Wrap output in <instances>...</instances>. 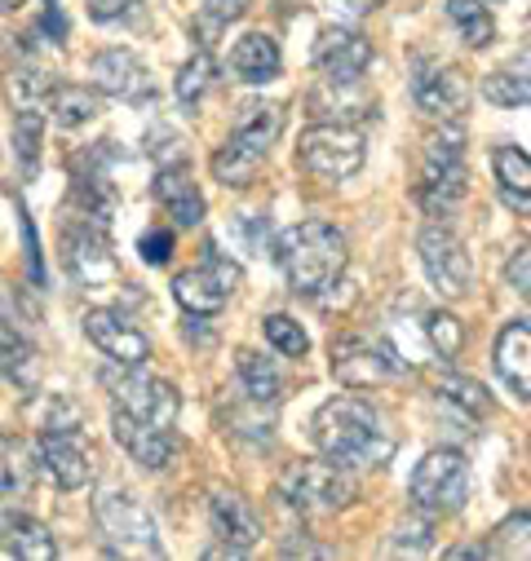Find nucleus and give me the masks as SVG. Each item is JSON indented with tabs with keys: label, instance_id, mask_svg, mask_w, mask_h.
Wrapping results in <instances>:
<instances>
[{
	"label": "nucleus",
	"instance_id": "obj_1",
	"mask_svg": "<svg viewBox=\"0 0 531 561\" xmlns=\"http://www.w3.org/2000/svg\"><path fill=\"white\" fill-rule=\"evenodd\" d=\"M310 438L341 469H381V465H389V456L398 447L385 415L354 393H337L315 411Z\"/></svg>",
	"mask_w": 531,
	"mask_h": 561
},
{
	"label": "nucleus",
	"instance_id": "obj_2",
	"mask_svg": "<svg viewBox=\"0 0 531 561\" xmlns=\"http://www.w3.org/2000/svg\"><path fill=\"white\" fill-rule=\"evenodd\" d=\"M346 256H350L346 234L328 221H297L275 243V261L293 284V293L302 297H319L324 288H332L346 270Z\"/></svg>",
	"mask_w": 531,
	"mask_h": 561
},
{
	"label": "nucleus",
	"instance_id": "obj_3",
	"mask_svg": "<svg viewBox=\"0 0 531 561\" xmlns=\"http://www.w3.org/2000/svg\"><path fill=\"white\" fill-rule=\"evenodd\" d=\"M275 491L297 513H337V508H346L354 500V482L328 456L324 460H297V465H289L280 473Z\"/></svg>",
	"mask_w": 531,
	"mask_h": 561
},
{
	"label": "nucleus",
	"instance_id": "obj_4",
	"mask_svg": "<svg viewBox=\"0 0 531 561\" xmlns=\"http://www.w3.org/2000/svg\"><path fill=\"white\" fill-rule=\"evenodd\" d=\"M297 164L324 182H346L363 169V137L350 124H315L297 142Z\"/></svg>",
	"mask_w": 531,
	"mask_h": 561
},
{
	"label": "nucleus",
	"instance_id": "obj_5",
	"mask_svg": "<svg viewBox=\"0 0 531 561\" xmlns=\"http://www.w3.org/2000/svg\"><path fill=\"white\" fill-rule=\"evenodd\" d=\"M413 500L421 513H461L470 500V465L461 451L439 447L413 473Z\"/></svg>",
	"mask_w": 531,
	"mask_h": 561
},
{
	"label": "nucleus",
	"instance_id": "obj_6",
	"mask_svg": "<svg viewBox=\"0 0 531 561\" xmlns=\"http://www.w3.org/2000/svg\"><path fill=\"white\" fill-rule=\"evenodd\" d=\"M93 513H98V526H102V535H106V539H111L120 552L165 557V543H160L156 517L143 508V500H133L128 491H106V495H98Z\"/></svg>",
	"mask_w": 531,
	"mask_h": 561
},
{
	"label": "nucleus",
	"instance_id": "obj_7",
	"mask_svg": "<svg viewBox=\"0 0 531 561\" xmlns=\"http://www.w3.org/2000/svg\"><path fill=\"white\" fill-rule=\"evenodd\" d=\"M404 371H408V363L398 358L394 345H385V341H372V336H359V332L332 341V376L346 389H372V385H381L389 376H404Z\"/></svg>",
	"mask_w": 531,
	"mask_h": 561
},
{
	"label": "nucleus",
	"instance_id": "obj_8",
	"mask_svg": "<svg viewBox=\"0 0 531 561\" xmlns=\"http://www.w3.org/2000/svg\"><path fill=\"white\" fill-rule=\"evenodd\" d=\"M63 261H67V274L76 278L80 288H89V293L120 288V261H115V252L106 243V230L98 221L67 226V234H63Z\"/></svg>",
	"mask_w": 531,
	"mask_h": 561
},
{
	"label": "nucleus",
	"instance_id": "obj_9",
	"mask_svg": "<svg viewBox=\"0 0 531 561\" xmlns=\"http://www.w3.org/2000/svg\"><path fill=\"white\" fill-rule=\"evenodd\" d=\"M239 278H244V274H239L235 261H226L222 252H208L204 265L182 270V274L173 278V297H178V306H182L187 314L208 319V314H217V310L235 297Z\"/></svg>",
	"mask_w": 531,
	"mask_h": 561
},
{
	"label": "nucleus",
	"instance_id": "obj_10",
	"mask_svg": "<svg viewBox=\"0 0 531 561\" xmlns=\"http://www.w3.org/2000/svg\"><path fill=\"white\" fill-rule=\"evenodd\" d=\"M470 169H465V151H461V133H434L426 142V182H421V204L430 213L452 208L465 195Z\"/></svg>",
	"mask_w": 531,
	"mask_h": 561
},
{
	"label": "nucleus",
	"instance_id": "obj_11",
	"mask_svg": "<svg viewBox=\"0 0 531 561\" xmlns=\"http://www.w3.org/2000/svg\"><path fill=\"white\" fill-rule=\"evenodd\" d=\"M417 252H421V265L430 274V284L443 293V297H465L470 293V278H474V265H470V252L461 248V239L443 226H426L421 239H417Z\"/></svg>",
	"mask_w": 531,
	"mask_h": 561
},
{
	"label": "nucleus",
	"instance_id": "obj_12",
	"mask_svg": "<svg viewBox=\"0 0 531 561\" xmlns=\"http://www.w3.org/2000/svg\"><path fill=\"white\" fill-rule=\"evenodd\" d=\"M413 98L434 119H461L470 111V102H474V89H470V80L456 67L421 58L417 71H413Z\"/></svg>",
	"mask_w": 531,
	"mask_h": 561
},
{
	"label": "nucleus",
	"instance_id": "obj_13",
	"mask_svg": "<svg viewBox=\"0 0 531 561\" xmlns=\"http://www.w3.org/2000/svg\"><path fill=\"white\" fill-rule=\"evenodd\" d=\"M102 385L115 393V407H128L133 415H143V420H156V425L173 430V420H178V389L169 380H156V376H102Z\"/></svg>",
	"mask_w": 531,
	"mask_h": 561
},
{
	"label": "nucleus",
	"instance_id": "obj_14",
	"mask_svg": "<svg viewBox=\"0 0 531 561\" xmlns=\"http://www.w3.org/2000/svg\"><path fill=\"white\" fill-rule=\"evenodd\" d=\"M111 434L115 443L133 456V465H143V469H169L173 460V434L165 425H156V420H143V415H133L128 407H115L111 411Z\"/></svg>",
	"mask_w": 531,
	"mask_h": 561
},
{
	"label": "nucleus",
	"instance_id": "obj_15",
	"mask_svg": "<svg viewBox=\"0 0 531 561\" xmlns=\"http://www.w3.org/2000/svg\"><path fill=\"white\" fill-rule=\"evenodd\" d=\"M89 80L98 93L120 98V102H147L156 93V80L147 76V67L133 58L128 49H102L89 62Z\"/></svg>",
	"mask_w": 531,
	"mask_h": 561
},
{
	"label": "nucleus",
	"instance_id": "obj_16",
	"mask_svg": "<svg viewBox=\"0 0 531 561\" xmlns=\"http://www.w3.org/2000/svg\"><path fill=\"white\" fill-rule=\"evenodd\" d=\"M84 336L115 363V367H143L151 358V341L133 328L128 319H120L115 310H89L84 314Z\"/></svg>",
	"mask_w": 531,
	"mask_h": 561
},
{
	"label": "nucleus",
	"instance_id": "obj_17",
	"mask_svg": "<svg viewBox=\"0 0 531 561\" xmlns=\"http://www.w3.org/2000/svg\"><path fill=\"white\" fill-rule=\"evenodd\" d=\"M315 67L328 80H359L372 67V45L350 27H328L315 41Z\"/></svg>",
	"mask_w": 531,
	"mask_h": 561
},
{
	"label": "nucleus",
	"instance_id": "obj_18",
	"mask_svg": "<svg viewBox=\"0 0 531 561\" xmlns=\"http://www.w3.org/2000/svg\"><path fill=\"white\" fill-rule=\"evenodd\" d=\"M45 473L63 486V491H80L89 478H93V465H89V451L80 447V434H45L41 447H36Z\"/></svg>",
	"mask_w": 531,
	"mask_h": 561
},
{
	"label": "nucleus",
	"instance_id": "obj_19",
	"mask_svg": "<svg viewBox=\"0 0 531 561\" xmlns=\"http://www.w3.org/2000/svg\"><path fill=\"white\" fill-rule=\"evenodd\" d=\"M496 371L518 393L531 398V319H513L496 336Z\"/></svg>",
	"mask_w": 531,
	"mask_h": 561
},
{
	"label": "nucleus",
	"instance_id": "obj_20",
	"mask_svg": "<svg viewBox=\"0 0 531 561\" xmlns=\"http://www.w3.org/2000/svg\"><path fill=\"white\" fill-rule=\"evenodd\" d=\"M208 517H213V530L222 535V543H230V548H239V552H248V548L261 539V522H257V513H252L248 500L235 495V491H213V500H208Z\"/></svg>",
	"mask_w": 531,
	"mask_h": 561
},
{
	"label": "nucleus",
	"instance_id": "obj_21",
	"mask_svg": "<svg viewBox=\"0 0 531 561\" xmlns=\"http://www.w3.org/2000/svg\"><path fill=\"white\" fill-rule=\"evenodd\" d=\"M0 548L10 557H23V561H54L58 557L49 526L27 517V513H0Z\"/></svg>",
	"mask_w": 531,
	"mask_h": 561
},
{
	"label": "nucleus",
	"instance_id": "obj_22",
	"mask_svg": "<svg viewBox=\"0 0 531 561\" xmlns=\"http://www.w3.org/2000/svg\"><path fill=\"white\" fill-rule=\"evenodd\" d=\"M156 199H160V208H165L178 226H200V221H204V195H200L195 178L187 173V164L160 169V178H156Z\"/></svg>",
	"mask_w": 531,
	"mask_h": 561
},
{
	"label": "nucleus",
	"instance_id": "obj_23",
	"mask_svg": "<svg viewBox=\"0 0 531 561\" xmlns=\"http://www.w3.org/2000/svg\"><path fill=\"white\" fill-rule=\"evenodd\" d=\"M284 67V54H280V41L266 36V32H248L235 49H230V71L244 80V84H266L275 80Z\"/></svg>",
	"mask_w": 531,
	"mask_h": 561
},
{
	"label": "nucleus",
	"instance_id": "obj_24",
	"mask_svg": "<svg viewBox=\"0 0 531 561\" xmlns=\"http://www.w3.org/2000/svg\"><path fill=\"white\" fill-rule=\"evenodd\" d=\"M359 80H328V84H319L315 93H310V106H315V115L324 119V124H346V119H363V115H372V98L363 93V89H354Z\"/></svg>",
	"mask_w": 531,
	"mask_h": 561
},
{
	"label": "nucleus",
	"instance_id": "obj_25",
	"mask_svg": "<svg viewBox=\"0 0 531 561\" xmlns=\"http://www.w3.org/2000/svg\"><path fill=\"white\" fill-rule=\"evenodd\" d=\"M492 169H496V182H500V199L513 213L531 217V156L522 147H496Z\"/></svg>",
	"mask_w": 531,
	"mask_h": 561
},
{
	"label": "nucleus",
	"instance_id": "obj_26",
	"mask_svg": "<svg viewBox=\"0 0 531 561\" xmlns=\"http://www.w3.org/2000/svg\"><path fill=\"white\" fill-rule=\"evenodd\" d=\"M483 98H492L496 106H531V49L513 54L500 71H492L483 80Z\"/></svg>",
	"mask_w": 531,
	"mask_h": 561
},
{
	"label": "nucleus",
	"instance_id": "obj_27",
	"mask_svg": "<svg viewBox=\"0 0 531 561\" xmlns=\"http://www.w3.org/2000/svg\"><path fill=\"white\" fill-rule=\"evenodd\" d=\"M280 128H284V106H275V102H248L239 124L230 128V137H235V142H244V147H252V151H261V156H271V142L280 137Z\"/></svg>",
	"mask_w": 531,
	"mask_h": 561
},
{
	"label": "nucleus",
	"instance_id": "obj_28",
	"mask_svg": "<svg viewBox=\"0 0 531 561\" xmlns=\"http://www.w3.org/2000/svg\"><path fill=\"white\" fill-rule=\"evenodd\" d=\"M0 376L23 389H36V380H41V358H36L32 341L19 336V328H10V323H0Z\"/></svg>",
	"mask_w": 531,
	"mask_h": 561
},
{
	"label": "nucleus",
	"instance_id": "obj_29",
	"mask_svg": "<svg viewBox=\"0 0 531 561\" xmlns=\"http://www.w3.org/2000/svg\"><path fill=\"white\" fill-rule=\"evenodd\" d=\"M36 465L41 456H32V447L14 434L0 438V491L5 495H27L36 486Z\"/></svg>",
	"mask_w": 531,
	"mask_h": 561
},
{
	"label": "nucleus",
	"instance_id": "obj_30",
	"mask_svg": "<svg viewBox=\"0 0 531 561\" xmlns=\"http://www.w3.org/2000/svg\"><path fill=\"white\" fill-rule=\"evenodd\" d=\"M261 164H266L261 151H252V147L235 142V137H226V142L217 147V156H213V178L222 186H248V182H257Z\"/></svg>",
	"mask_w": 531,
	"mask_h": 561
},
{
	"label": "nucleus",
	"instance_id": "obj_31",
	"mask_svg": "<svg viewBox=\"0 0 531 561\" xmlns=\"http://www.w3.org/2000/svg\"><path fill=\"white\" fill-rule=\"evenodd\" d=\"M235 367H239V380H244V393L252 398V402H280L284 398V380H280V371L266 363L257 350H239L235 354Z\"/></svg>",
	"mask_w": 531,
	"mask_h": 561
},
{
	"label": "nucleus",
	"instance_id": "obj_32",
	"mask_svg": "<svg viewBox=\"0 0 531 561\" xmlns=\"http://www.w3.org/2000/svg\"><path fill=\"white\" fill-rule=\"evenodd\" d=\"M49 106H54V119L63 128H76V124H84V119L98 115V93L89 84H54Z\"/></svg>",
	"mask_w": 531,
	"mask_h": 561
},
{
	"label": "nucleus",
	"instance_id": "obj_33",
	"mask_svg": "<svg viewBox=\"0 0 531 561\" xmlns=\"http://www.w3.org/2000/svg\"><path fill=\"white\" fill-rule=\"evenodd\" d=\"M439 398H443L452 411H461L465 420H483V415L492 411V393H487L478 380H470V376H448V380L439 385Z\"/></svg>",
	"mask_w": 531,
	"mask_h": 561
},
{
	"label": "nucleus",
	"instance_id": "obj_34",
	"mask_svg": "<svg viewBox=\"0 0 531 561\" xmlns=\"http://www.w3.org/2000/svg\"><path fill=\"white\" fill-rule=\"evenodd\" d=\"M448 19L461 27L465 45H474V49L492 45V36H496V23H492V14L478 5V0H448Z\"/></svg>",
	"mask_w": 531,
	"mask_h": 561
},
{
	"label": "nucleus",
	"instance_id": "obj_35",
	"mask_svg": "<svg viewBox=\"0 0 531 561\" xmlns=\"http://www.w3.org/2000/svg\"><path fill=\"white\" fill-rule=\"evenodd\" d=\"M41 142H45V115L36 106L14 111V147H19L27 173H36V164H41Z\"/></svg>",
	"mask_w": 531,
	"mask_h": 561
},
{
	"label": "nucleus",
	"instance_id": "obj_36",
	"mask_svg": "<svg viewBox=\"0 0 531 561\" xmlns=\"http://www.w3.org/2000/svg\"><path fill=\"white\" fill-rule=\"evenodd\" d=\"M261 332H266V341H271L284 358H306V350H310V336H306L302 323L289 319V314H266V319H261Z\"/></svg>",
	"mask_w": 531,
	"mask_h": 561
},
{
	"label": "nucleus",
	"instance_id": "obj_37",
	"mask_svg": "<svg viewBox=\"0 0 531 561\" xmlns=\"http://www.w3.org/2000/svg\"><path fill=\"white\" fill-rule=\"evenodd\" d=\"M41 430L45 434H80L84 430V407L76 398H67V393H54L45 402V425Z\"/></svg>",
	"mask_w": 531,
	"mask_h": 561
},
{
	"label": "nucleus",
	"instance_id": "obj_38",
	"mask_svg": "<svg viewBox=\"0 0 531 561\" xmlns=\"http://www.w3.org/2000/svg\"><path fill=\"white\" fill-rule=\"evenodd\" d=\"M426 336H430V345H434L439 358H456V354H461V341H465L456 314H448V310L426 314Z\"/></svg>",
	"mask_w": 531,
	"mask_h": 561
},
{
	"label": "nucleus",
	"instance_id": "obj_39",
	"mask_svg": "<svg viewBox=\"0 0 531 561\" xmlns=\"http://www.w3.org/2000/svg\"><path fill=\"white\" fill-rule=\"evenodd\" d=\"M213 71H217V67H213V58H208V54H195V58H191V62L178 71V98H182L187 106H195V102L208 93Z\"/></svg>",
	"mask_w": 531,
	"mask_h": 561
},
{
	"label": "nucleus",
	"instance_id": "obj_40",
	"mask_svg": "<svg viewBox=\"0 0 531 561\" xmlns=\"http://www.w3.org/2000/svg\"><path fill=\"white\" fill-rule=\"evenodd\" d=\"M49 93H54V80H49L45 71H36V67L10 71V98H14L19 106H36V102L49 98Z\"/></svg>",
	"mask_w": 531,
	"mask_h": 561
},
{
	"label": "nucleus",
	"instance_id": "obj_41",
	"mask_svg": "<svg viewBox=\"0 0 531 561\" xmlns=\"http://www.w3.org/2000/svg\"><path fill=\"white\" fill-rule=\"evenodd\" d=\"M430 543H434V522L430 517H413V522L398 526V535H394L398 552H426Z\"/></svg>",
	"mask_w": 531,
	"mask_h": 561
},
{
	"label": "nucleus",
	"instance_id": "obj_42",
	"mask_svg": "<svg viewBox=\"0 0 531 561\" xmlns=\"http://www.w3.org/2000/svg\"><path fill=\"white\" fill-rule=\"evenodd\" d=\"M522 543H531V517H527V513L509 517V522L496 530V543H492V552H509V548H522Z\"/></svg>",
	"mask_w": 531,
	"mask_h": 561
},
{
	"label": "nucleus",
	"instance_id": "obj_43",
	"mask_svg": "<svg viewBox=\"0 0 531 561\" xmlns=\"http://www.w3.org/2000/svg\"><path fill=\"white\" fill-rule=\"evenodd\" d=\"M505 278L513 284V293L531 297V243H527V248H518V252L505 261Z\"/></svg>",
	"mask_w": 531,
	"mask_h": 561
},
{
	"label": "nucleus",
	"instance_id": "obj_44",
	"mask_svg": "<svg viewBox=\"0 0 531 561\" xmlns=\"http://www.w3.org/2000/svg\"><path fill=\"white\" fill-rule=\"evenodd\" d=\"M138 252H143L147 265H165V261L173 256V234H169V230H147V234L138 239Z\"/></svg>",
	"mask_w": 531,
	"mask_h": 561
},
{
	"label": "nucleus",
	"instance_id": "obj_45",
	"mask_svg": "<svg viewBox=\"0 0 531 561\" xmlns=\"http://www.w3.org/2000/svg\"><path fill=\"white\" fill-rule=\"evenodd\" d=\"M244 14H248V0H204V19L213 27H226V23L244 19Z\"/></svg>",
	"mask_w": 531,
	"mask_h": 561
},
{
	"label": "nucleus",
	"instance_id": "obj_46",
	"mask_svg": "<svg viewBox=\"0 0 531 561\" xmlns=\"http://www.w3.org/2000/svg\"><path fill=\"white\" fill-rule=\"evenodd\" d=\"M23 217V230H27V270H32V284H45V265H41V243H36V230H32V217Z\"/></svg>",
	"mask_w": 531,
	"mask_h": 561
},
{
	"label": "nucleus",
	"instance_id": "obj_47",
	"mask_svg": "<svg viewBox=\"0 0 531 561\" xmlns=\"http://www.w3.org/2000/svg\"><path fill=\"white\" fill-rule=\"evenodd\" d=\"M332 14H346V19H359V14H372L381 10V0H324Z\"/></svg>",
	"mask_w": 531,
	"mask_h": 561
},
{
	"label": "nucleus",
	"instance_id": "obj_48",
	"mask_svg": "<svg viewBox=\"0 0 531 561\" xmlns=\"http://www.w3.org/2000/svg\"><path fill=\"white\" fill-rule=\"evenodd\" d=\"M280 552H284V557H332L328 543H310V539H284Z\"/></svg>",
	"mask_w": 531,
	"mask_h": 561
},
{
	"label": "nucleus",
	"instance_id": "obj_49",
	"mask_svg": "<svg viewBox=\"0 0 531 561\" xmlns=\"http://www.w3.org/2000/svg\"><path fill=\"white\" fill-rule=\"evenodd\" d=\"M124 5H133V0H89V14H93L98 23H111V19L124 14Z\"/></svg>",
	"mask_w": 531,
	"mask_h": 561
},
{
	"label": "nucleus",
	"instance_id": "obj_50",
	"mask_svg": "<svg viewBox=\"0 0 531 561\" xmlns=\"http://www.w3.org/2000/svg\"><path fill=\"white\" fill-rule=\"evenodd\" d=\"M14 10H23V0H0V14H14Z\"/></svg>",
	"mask_w": 531,
	"mask_h": 561
}]
</instances>
